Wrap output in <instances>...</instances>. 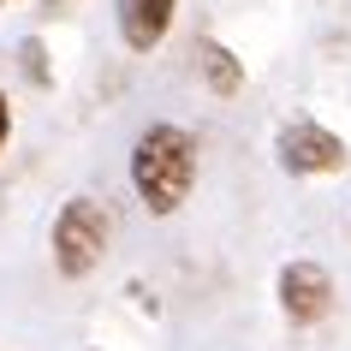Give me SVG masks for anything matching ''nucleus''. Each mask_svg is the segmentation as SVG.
<instances>
[{
    "label": "nucleus",
    "mask_w": 351,
    "mask_h": 351,
    "mask_svg": "<svg viewBox=\"0 0 351 351\" xmlns=\"http://www.w3.org/2000/svg\"><path fill=\"white\" fill-rule=\"evenodd\" d=\"M191 185H197V149L179 125H149L131 143V191L143 197L149 215H173L185 208Z\"/></svg>",
    "instance_id": "nucleus-1"
},
{
    "label": "nucleus",
    "mask_w": 351,
    "mask_h": 351,
    "mask_svg": "<svg viewBox=\"0 0 351 351\" xmlns=\"http://www.w3.org/2000/svg\"><path fill=\"white\" fill-rule=\"evenodd\" d=\"M108 208L95 203V197H72V203L54 215V268L66 280H84L101 268L108 256Z\"/></svg>",
    "instance_id": "nucleus-2"
},
{
    "label": "nucleus",
    "mask_w": 351,
    "mask_h": 351,
    "mask_svg": "<svg viewBox=\"0 0 351 351\" xmlns=\"http://www.w3.org/2000/svg\"><path fill=\"white\" fill-rule=\"evenodd\" d=\"M274 155H280L286 173H298V179H315V173H339V167H346V143H339L328 125H315V119H292V125H280Z\"/></svg>",
    "instance_id": "nucleus-3"
},
{
    "label": "nucleus",
    "mask_w": 351,
    "mask_h": 351,
    "mask_svg": "<svg viewBox=\"0 0 351 351\" xmlns=\"http://www.w3.org/2000/svg\"><path fill=\"white\" fill-rule=\"evenodd\" d=\"M280 310H286V322H298V328L322 322V315L333 310L328 268H315V262H286V268H280Z\"/></svg>",
    "instance_id": "nucleus-4"
},
{
    "label": "nucleus",
    "mask_w": 351,
    "mask_h": 351,
    "mask_svg": "<svg viewBox=\"0 0 351 351\" xmlns=\"http://www.w3.org/2000/svg\"><path fill=\"white\" fill-rule=\"evenodd\" d=\"M173 12H179V0H119V36H125V48L131 54L161 48L167 30H173Z\"/></svg>",
    "instance_id": "nucleus-5"
},
{
    "label": "nucleus",
    "mask_w": 351,
    "mask_h": 351,
    "mask_svg": "<svg viewBox=\"0 0 351 351\" xmlns=\"http://www.w3.org/2000/svg\"><path fill=\"white\" fill-rule=\"evenodd\" d=\"M203 72H208V84H215V95H239L244 90V66L226 54L221 42H203Z\"/></svg>",
    "instance_id": "nucleus-6"
},
{
    "label": "nucleus",
    "mask_w": 351,
    "mask_h": 351,
    "mask_svg": "<svg viewBox=\"0 0 351 351\" xmlns=\"http://www.w3.org/2000/svg\"><path fill=\"white\" fill-rule=\"evenodd\" d=\"M6 137H12V108H6V95H0V149H6Z\"/></svg>",
    "instance_id": "nucleus-7"
},
{
    "label": "nucleus",
    "mask_w": 351,
    "mask_h": 351,
    "mask_svg": "<svg viewBox=\"0 0 351 351\" xmlns=\"http://www.w3.org/2000/svg\"><path fill=\"white\" fill-rule=\"evenodd\" d=\"M0 6H12V0H0Z\"/></svg>",
    "instance_id": "nucleus-8"
}]
</instances>
